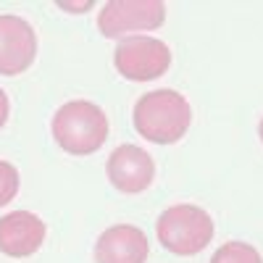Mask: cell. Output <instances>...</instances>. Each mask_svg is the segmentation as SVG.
<instances>
[{
    "mask_svg": "<svg viewBox=\"0 0 263 263\" xmlns=\"http://www.w3.org/2000/svg\"><path fill=\"white\" fill-rule=\"evenodd\" d=\"M63 11H90L92 3H58Z\"/></svg>",
    "mask_w": 263,
    "mask_h": 263,
    "instance_id": "13",
    "label": "cell"
},
{
    "mask_svg": "<svg viewBox=\"0 0 263 263\" xmlns=\"http://www.w3.org/2000/svg\"><path fill=\"white\" fill-rule=\"evenodd\" d=\"M108 179L119 192L137 195L145 192L153 184L156 177V163L147 156V150L137 145H119L111 156H108Z\"/></svg>",
    "mask_w": 263,
    "mask_h": 263,
    "instance_id": "7",
    "label": "cell"
},
{
    "mask_svg": "<svg viewBox=\"0 0 263 263\" xmlns=\"http://www.w3.org/2000/svg\"><path fill=\"white\" fill-rule=\"evenodd\" d=\"M53 137L71 156H90L108 137V116L90 100H69L53 116Z\"/></svg>",
    "mask_w": 263,
    "mask_h": 263,
    "instance_id": "2",
    "label": "cell"
},
{
    "mask_svg": "<svg viewBox=\"0 0 263 263\" xmlns=\"http://www.w3.org/2000/svg\"><path fill=\"white\" fill-rule=\"evenodd\" d=\"M45 242V221L32 211H11L0 218V253L29 258Z\"/></svg>",
    "mask_w": 263,
    "mask_h": 263,
    "instance_id": "8",
    "label": "cell"
},
{
    "mask_svg": "<svg viewBox=\"0 0 263 263\" xmlns=\"http://www.w3.org/2000/svg\"><path fill=\"white\" fill-rule=\"evenodd\" d=\"M137 135L156 145L179 142L192 124V108L177 90H153L135 103Z\"/></svg>",
    "mask_w": 263,
    "mask_h": 263,
    "instance_id": "1",
    "label": "cell"
},
{
    "mask_svg": "<svg viewBox=\"0 0 263 263\" xmlns=\"http://www.w3.org/2000/svg\"><path fill=\"white\" fill-rule=\"evenodd\" d=\"M18 192V171L13 163L0 161V205H8Z\"/></svg>",
    "mask_w": 263,
    "mask_h": 263,
    "instance_id": "11",
    "label": "cell"
},
{
    "mask_svg": "<svg viewBox=\"0 0 263 263\" xmlns=\"http://www.w3.org/2000/svg\"><path fill=\"white\" fill-rule=\"evenodd\" d=\"M114 66L124 79L132 82H150L168 71L171 50L158 37H124L114 50Z\"/></svg>",
    "mask_w": 263,
    "mask_h": 263,
    "instance_id": "4",
    "label": "cell"
},
{
    "mask_svg": "<svg viewBox=\"0 0 263 263\" xmlns=\"http://www.w3.org/2000/svg\"><path fill=\"white\" fill-rule=\"evenodd\" d=\"M211 263H263V258H260V253L253 245L232 239V242H224L213 253Z\"/></svg>",
    "mask_w": 263,
    "mask_h": 263,
    "instance_id": "10",
    "label": "cell"
},
{
    "mask_svg": "<svg viewBox=\"0 0 263 263\" xmlns=\"http://www.w3.org/2000/svg\"><path fill=\"white\" fill-rule=\"evenodd\" d=\"M37 55V34L21 16H0V74L16 77L27 71Z\"/></svg>",
    "mask_w": 263,
    "mask_h": 263,
    "instance_id": "6",
    "label": "cell"
},
{
    "mask_svg": "<svg viewBox=\"0 0 263 263\" xmlns=\"http://www.w3.org/2000/svg\"><path fill=\"white\" fill-rule=\"evenodd\" d=\"M156 234L161 245L174 255H195L213 239V218L200 205L179 203L158 216Z\"/></svg>",
    "mask_w": 263,
    "mask_h": 263,
    "instance_id": "3",
    "label": "cell"
},
{
    "mask_svg": "<svg viewBox=\"0 0 263 263\" xmlns=\"http://www.w3.org/2000/svg\"><path fill=\"white\" fill-rule=\"evenodd\" d=\"M166 6L158 0H111L98 16V29L105 37H126L135 32H153L163 27Z\"/></svg>",
    "mask_w": 263,
    "mask_h": 263,
    "instance_id": "5",
    "label": "cell"
},
{
    "mask_svg": "<svg viewBox=\"0 0 263 263\" xmlns=\"http://www.w3.org/2000/svg\"><path fill=\"white\" fill-rule=\"evenodd\" d=\"M150 242L142 229L132 224L108 227L95 242V263H145Z\"/></svg>",
    "mask_w": 263,
    "mask_h": 263,
    "instance_id": "9",
    "label": "cell"
},
{
    "mask_svg": "<svg viewBox=\"0 0 263 263\" xmlns=\"http://www.w3.org/2000/svg\"><path fill=\"white\" fill-rule=\"evenodd\" d=\"M258 135H260V142H263V119H260V124H258Z\"/></svg>",
    "mask_w": 263,
    "mask_h": 263,
    "instance_id": "14",
    "label": "cell"
},
{
    "mask_svg": "<svg viewBox=\"0 0 263 263\" xmlns=\"http://www.w3.org/2000/svg\"><path fill=\"white\" fill-rule=\"evenodd\" d=\"M8 111H11V105H8V95L0 90V129L6 126V121H8Z\"/></svg>",
    "mask_w": 263,
    "mask_h": 263,
    "instance_id": "12",
    "label": "cell"
}]
</instances>
